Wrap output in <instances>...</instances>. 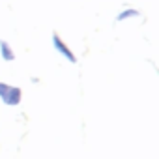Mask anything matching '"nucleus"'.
I'll use <instances>...</instances> for the list:
<instances>
[{
	"mask_svg": "<svg viewBox=\"0 0 159 159\" xmlns=\"http://www.w3.org/2000/svg\"><path fill=\"white\" fill-rule=\"evenodd\" d=\"M0 98H2V101L6 105H19V101H21V90L15 88V86L0 83Z\"/></svg>",
	"mask_w": 159,
	"mask_h": 159,
	"instance_id": "f257e3e1",
	"label": "nucleus"
},
{
	"mask_svg": "<svg viewBox=\"0 0 159 159\" xmlns=\"http://www.w3.org/2000/svg\"><path fill=\"white\" fill-rule=\"evenodd\" d=\"M52 45H54V49H56V51H58V52H60L64 58H67V60H69V62H73V64L77 62L75 54H73V52H71V51H69V49L64 45V41L58 38V34H52Z\"/></svg>",
	"mask_w": 159,
	"mask_h": 159,
	"instance_id": "f03ea898",
	"label": "nucleus"
},
{
	"mask_svg": "<svg viewBox=\"0 0 159 159\" xmlns=\"http://www.w3.org/2000/svg\"><path fill=\"white\" fill-rule=\"evenodd\" d=\"M0 51H2V58H4V60H8V62L15 58L13 51H11V49L8 47V43H6V41H2V43H0Z\"/></svg>",
	"mask_w": 159,
	"mask_h": 159,
	"instance_id": "7ed1b4c3",
	"label": "nucleus"
},
{
	"mask_svg": "<svg viewBox=\"0 0 159 159\" xmlns=\"http://www.w3.org/2000/svg\"><path fill=\"white\" fill-rule=\"evenodd\" d=\"M137 15H139L137 10H127V11H124V13L118 15V21H124V19H127V17H137Z\"/></svg>",
	"mask_w": 159,
	"mask_h": 159,
	"instance_id": "20e7f679",
	"label": "nucleus"
}]
</instances>
